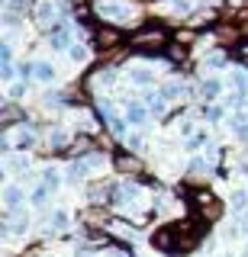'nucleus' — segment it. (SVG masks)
I'll return each instance as SVG.
<instances>
[{"instance_id": "473e14b6", "label": "nucleus", "mask_w": 248, "mask_h": 257, "mask_svg": "<svg viewBox=\"0 0 248 257\" xmlns=\"http://www.w3.org/2000/svg\"><path fill=\"white\" fill-rule=\"evenodd\" d=\"M4 4H7V0H4Z\"/></svg>"}, {"instance_id": "a211bd4d", "label": "nucleus", "mask_w": 248, "mask_h": 257, "mask_svg": "<svg viewBox=\"0 0 248 257\" xmlns=\"http://www.w3.org/2000/svg\"><path fill=\"white\" fill-rule=\"evenodd\" d=\"M203 119L206 122H216V119H222V106H216V103H203Z\"/></svg>"}, {"instance_id": "1a4fd4ad", "label": "nucleus", "mask_w": 248, "mask_h": 257, "mask_svg": "<svg viewBox=\"0 0 248 257\" xmlns=\"http://www.w3.org/2000/svg\"><path fill=\"white\" fill-rule=\"evenodd\" d=\"M113 80H116V74L110 68H97L91 77H87V84H91V87H110Z\"/></svg>"}, {"instance_id": "b1692460", "label": "nucleus", "mask_w": 248, "mask_h": 257, "mask_svg": "<svg viewBox=\"0 0 248 257\" xmlns=\"http://www.w3.org/2000/svg\"><path fill=\"white\" fill-rule=\"evenodd\" d=\"M68 55H71V61H77V64L87 61V48H84V45H71V48H68Z\"/></svg>"}, {"instance_id": "a878e982", "label": "nucleus", "mask_w": 248, "mask_h": 257, "mask_svg": "<svg viewBox=\"0 0 248 257\" xmlns=\"http://www.w3.org/2000/svg\"><path fill=\"white\" fill-rule=\"evenodd\" d=\"M65 225H68V212H61V209H58V212L52 215V228H65Z\"/></svg>"}, {"instance_id": "4be33fe9", "label": "nucleus", "mask_w": 248, "mask_h": 257, "mask_svg": "<svg viewBox=\"0 0 248 257\" xmlns=\"http://www.w3.org/2000/svg\"><path fill=\"white\" fill-rule=\"evenodd\" d=\"M17 119H20V112H17V106H13V103H7V106H4V119H0V122H4L7 128H10L13 122H17Z\"/></svg>"}, {"instance_id": "6ab92c4d", "label": "nucleus", "mask_w": 248, "mask_h": 257, "mask_svg": "<svg viewBox=\"0 0 248 257\" xmlns=\"http://www.w3.org/2000/svg\"><path fill=\"white\" fill-rule=\"evenodd\" d=\"M203 64H210V68H222V64H226V52H222V48H216V52H210L203 58Z\"/></svg>"}, {"instance_id": "f03ea898", "label": "nucleus", "mask_w": 248, "mask_h": 257, "mask_svg": "<svg viewBox=\"0 0 248 257\" xmlns=\"http://www.w3.org/2000/svg\"><path fill=\"white\" fill-rule=\"evenodd\" d=\"M94 10L100 16H107V20H126V16H132V10L123 4V0H97Z\"/></svg>"}, {"instance_id": "9b49d317", "label": "nucleus", "mask_w": 248, "mask_h": 257, "mask_svg": "<svg viewBox=\"0 0 248 257\" xmlns=\"http://www.w3.org/2000/svg\"><path fill=\"white\" fill-rule=\"evenodd\" d=\"M129 80H132V84H139V87H148V84H155V71H148V68H129Z\"/></svg>"}, {"instance_id": "aec40b11", "label": "nucleus", "mask_w": 248, "mask_h": 257, "mask_svg": "<svg viewBox=\"0 0 248 257\" xmlns=\"http://www.w3.org/2000/svg\"><path fill=\"white\" fill-rule=\"evenodd\" d=\"M203 145H210V135H206V132H194V135H190V142H187V148L197 151V148H203Z\"/></svg>"}, {"instance_id": "4468645a", "label": "nucleus", "mask_w": 248, "mask_h": 257, "mask_svg": "<svg viewBox=\"0 0 248 257\" xmlns=\"http://www.w3.org/2000/svg\"><path fill=\"white\" fill-rule=\"evenodd\" d=\"M36 77L42 80V84L55 80V64H49V61H36Z\"/></svg>"}, {"instance_id": "5701e85b", "label": "nucleus", "mask_w": 248, "mask_h": 257, "mask_svg": "<svg viewBox=\"0 0 248 257\" xmlns=\"http://www.w3.org/2000/svg\"><path fill=\"white\" fill-rule=\"evenodd\" d=\"M42 183H45V187H49V190H58V183H61V177H58V174H55V171H52V167H49V171H45V174H42Z\"/></svg>"}, {"instance_id": "6e6552de", "label": "nucleus", "mask_w": 248, "mask_h": 257, "mask_svg": "<svg viewBox=\"0 0 248 257\" xmlns=\"http://www.w3.org/2000/svg\"><path fill=\"white\" fill-rule=\"evenodd\" d=\"M219 93H222V80H216V77H206L203 84H200V96H203L206 103H210V100H216Z\"/></svg>"}, {"instance_id": "2f4dec72", "label": "nucleus", "mask_w": 248, "mask_h": 257, "mask_svg": "<svg viewBox=\"0 0 248 257\" xmlns=\"http://www.w3.org/2000/svg\"><path fill=\"white\" fill-rule=\"evenodd\" d=\"M242 257H248V244H245V251H242Z\"/></svg>"}, {"instance_id": "393cba45", "label": "nucleus", "mask_w": 248, "mask_h": 257, "mask_svg": "<svg viewBox=\"0 0 248 257\" xmlns=\"http://www.w3.org/2000/svg\"><path fill=\"white\" fill-rule=\"evenodd\" d=\"M235 58H238V61H242L245 68H248V39H242V42L235 45Z\"/></svg>"}, {"instance_id": "72a5a7b5", "label": "nucleus", "mask_w": 248, "mask_h": 257, "mask_svg": "<svg viewBox=\"0 0 248 257\" xmlns=\"http://www.w3.org/2000/svg\"><path fill=\"white\" fill-rule=\"evenodd\" d=\"M107 257H110V254H107Z\"/></svg>"}, {"instance_id": "9d476101", "label": "nucleus", "mask_w": 248, "mask_h": 257, "mask_svg": "<svg viewBox=\"0 0 248 257\" xmlns=\"http://www.w3.org/2000/svg\"><path fill=\"white\" fill-rule=\"evenodd\" d=\"M4 167L10 174H20V171H26L29 167V158H26V151H23V155H7L4 158Z\"/></svg>"}, {"instance_id": "412c9836", "label": "nucleus", "mask_w": 248, "mask_h": 257, "mask_svg": "<svg viewBox=\"0 0 248 257\" xmlns=\"http://www.w3.org/2000/svg\"><path fill=\"white\" fill-rule=\"evenodd\" d=\"M45 203H49V187L42 183V187H36V190H33V206L39 209V206H45Z\"/></svg>"}, {"instance_id": "cd10ccee", "label": "nucleus", "mask_w": 248, "mask_h": 257, "mask_svg": "<svg viewBox=\"0 0 248 257\" xmlns=\"http://www.w3.org/2000/svg\"><path fill=\"white\" fill-rule=\"evenodd\" d=\"M23 93H26V84H13L10 87V100H20Z\"/></svg>"}, {"instance_id": "f257e3e1", "label": "nucleus", "mask_w": 248, "mask_h": 257, "mask_svg": "<svg viewBox=\"0 0 248 257\" xmlns=\"http://www.w3.org/2000/svg\"><path fill=\"white\" fill-rule=\"evenodd\" d=\"M33 16H36V23L39 26H55V23H58V4H55V0H39L36 4V10H33Z\"/></svg>"}, {"instance_id": "ddd939ff", "label": "nucleus", "mask_w": 248, "mask_h": 257, "mask_svg": "<svg viewBox=\"0 0 248 257\" xmlns=\"http://www.w3.org/2000/svg\"><path fill=\"white\" fill-rule=\"evenodd\" d=\"M232 87H235V93L238 96H242V100H245V96H248V74H245V71H232Z\"/></svg>"}, {"instance_id": "f8f14e48", "label": "nucleus", "mask_w": 248, "mask_h": 257, "mask_svg": "<svg viewBox=\"0 0 248 257\" xmlns=\"http://www.w3.org/2000/svg\"><path fill=\"white\" fill-rule=\"evenodd\" d=\"M161 93L168 96V100H181V96L187 93V87H184V80H168V84L161 87Z\"/></svg>"}, {"instance_id": "c85d7f7f", "label": "nucleus", "mask_w": 248, "mask_h": 257, "mask_svg": "<svg viewBox=\"0 0 248 257\" xmlns=\"http://www.w3.org/2000/svg\"><path fill=\"white\" fill-rule=\"evenodd\" d=\"M0 74H4V80H13L17 71H13V64H4V68H0Z\"/></svg>"}, {"instance_id": "f3484780", "label": "nucleus", "mask_w": 248, "mask_h": 257, "mask_svg": "<svg viewBox=\"0 0 248 257\" xmlns=\"http://www.w3.org/2000/svg\"><path fill=\"white\" fill-rule=\"evenodd\" d=\"M164 52H168V58H171L174 64H181L184 58H187V48H181V45H174V42H168Z\"/></svg>"}, {"instance_id": "423d86ee", "label": "nucleus", "mask_w": 248, "mask_h": 257, "mask_svg": "<svg viewBox=\"0 0 248 257\" xmlns=\"http://www.w3.org/2000/svg\"><path fill=\"white\" fill-rule=\"evenodd\" d=\"M145 116H148V106H142V103H135V100L126 103V122L129 125H142Z\"/></svg>"}, {"instance_id": "2eb2a0df", "label": "nucleus", "mask_w": 248, "mask_h": 257, "mask_svg": "<svg viewBox=\"0 0 248 257\" xmlns=\"http://www.w3.org/2000/svg\"><path fill=\"white\" fill-rule=\"evenodd\" d=\"M49 145L55 151H61L68 145V132H65V128H52V132H49Z\"/></svg>"}, {"instance_id": "7ed1b4c3", "label": "nucleus", "mask_w": 248, "mask_h": 257, "mask_svg": "<svg viewBox=\"0 0 248 257\" xmlns=\"http://www.w3.org/2000/svg\"><path fill=\"white\" fill-rule=\"evenodd\" d=\"M119 42H123V32L113 29V26H100L97 36H94V45L103 48V52H107V48H116Z\"/></svg>"}, {"instance_id": "7c9ffc66", "label": "nucleus", "mask_w": 248, "mask_h": 257, "mask_svg": "<svg viewBox=\"0 0 248 257\" xmlns=\"http://www.w3.org/2000/svg\"><path fill=\"white\" fill-rule=\"evenodd\" d=\"M129 148H142V135H132V139H129Z\"/></svg>"}, {"instance_id": "39448f33", "label": "nucleus", "mask_w": 248, "mask_h": 257, "mask_svg": "<svg viewBox=\"0 0 248 257\" xmlns=\"http://www.w3.org/2000/svg\"><path fill=\"white\" fill-rule=\"evenodd\" d=\"M23 199H26V193H23L17 183H10V187L4 190V209L7 212H17V209L23 206Z\"/></svg>"}, {"instance_id": "20e7f679", "label": "nucleus", "mask_w": 248, "mask_h": 257, "mask_svg": "<svg viewBox=\"0 0 248 257\" xmlns=\"http://www.w3.org/2000/svg\"><path fill=\"white\" fill-rule=\"evenodd\" d=\"M49 45L52 48H71V26L68 23H55V26H49Z\"/></svg>"}, {"instance_id": "c756f323", "label": "nucleus", "mask_w": 248, "mask_h": 257, "mask_svg": "<svg viewBox=\"0 0 248 257\" xmlns=\"http://www.w3.org/2000/svg\"><path fill=\"white\" fill-rule=\"evenodd\" d=\"M238 235H248V212H242V225H238Z\"/></svg>"}, {"instance_id": "0eeeda50", "label": "nucleus", "mask_w": 248, "mask_h": 257, "mask_svg": "<svg viewBox=\"0 0 248 257\" xmlns=\"http://www.w3.org/2000/svg\"><path fill=\"white\" fill-rule=\"evenodd\" d=\"M116 171H123V174H135V171H142V164H139V158H132V155H126V151H116Z\"/></svg>"}, {"instance_id": "bb28decb", "label": "nucleus", "mask_w": 248, "mask_h": 257, "mask_svg": "<svg viewBox=\"0 0 248 257\" xmlns=\"http://www.w3.org/2000/svg\"><path fill=\"white\" fill-rule=\"evenodd\" d=\"M206 171V161L203 158H194V161H190V174H203Z\"/></svg>"}, {"instance_id": "dca6fc26", "label": "nucleus", "mask_w": 248, "mask_h": 257, "mask_svg": "<svg viewBox=\"0 0 248 257\" xmlns=\"http://www.w3.org/2000/svg\"><path fill=\"white\" fill-rule=\"evenodd\" d=\"M232 209H235L238 215L248 212V193L245 190H235V193H232Z\"/></svg>"}]
</instances>
